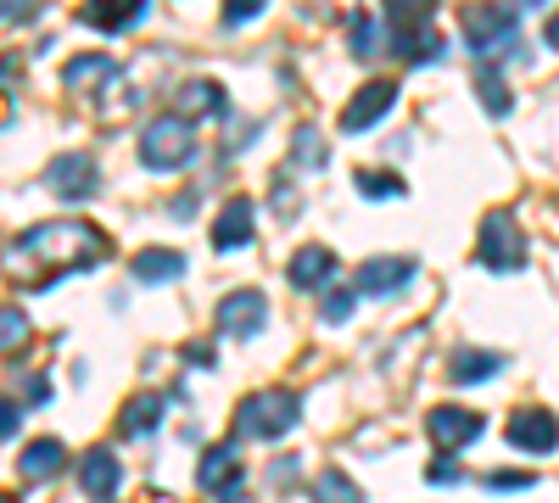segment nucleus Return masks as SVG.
Returning <instances> with one entry per match:
<instances>
[{"label": "nucleus", "instance_id": "c85d7f7f", "mask_svg": "<svg viewBox=\"0 0 559 503\" xmlns=\"http://www.w3.org/2000/svg\"><path fill=\"white\" fill-rule=\"evenodd\" d=\"M481 487H487V492H532L537 476H526V470H487Z\"/></svg>", "mask_w": 559, "mask_h": 503}, {"label": "nucleus", "instance_id": "423d86ee", "mask_svg": "<svg viewBox=\"0 0 559 503\" xmlns=\"http://www.w3.org/2000/svg\"><path fill=\"white\" fill-rule=\"evenodd\" d=\"M197 487H202L207 498H218V503H247V487H241V447H236V442L202 447Z\"/></svg>", "mask_w": 559, "mask_h": 503}, {"label": "nucleus", "instance_id": "9d476101", "mask_svg": "<svg viewBox=\"0 0 559 503\" xmlns=\"http://www.w3.org/2000/svg\"><path fill=\"white\" fill-rule=\"evenodd\" d=\"M392 101H397V79H369L358 96L342 107V129L347 134H364V129H376L386 112H392Z\"/></svg>", "mask_w": 559, "mask_h": 503}, {"label": "nucleus", "instance_id": "c756f323", "mask_svg": "<svg viewBox=\"0 0 559 503\" xmlns=\"http://www.w3.org/2000/svg\"><path fill=\"white\" fill-rule=\"evenodd\" d=\"M386 12H392V23H426L437 12V0H386Z\"/></svg>", "mask_w": 559, "mask_h": 503}, {"label": "nucleus", "instance_id": "cd10ccee", "mask_svg": "<svg viewBox=\"0 0 559 503\" xmlns=\"http://www.w3.org/2000/svg\"><path fill=\"white\" fill-rule=\"evenodd\" d=\"M347 45H353V57H376L381 51V23L369 12H353L347 17Z\"/></svg>", "mask_w": 559, "mask_h": 503}, {"label": "nucleus", "instance_id": "f3484780", "mask_svg": "<svg viewBox=\"0 0 559 503\" xmlns=\"http://www.w3.org/2000/svg\"><path fill=\"white\" fill-rule=\"evenodd\" d=\"M331 274H336V252H331V247H297L292 263H286V280H292L297 291L331 286Z\"/></svg>", "mask_w": 559, "mask_h": 503}, {"label": "nucleus", "instance_id": "4c0bfd02", "mask_svg": "<svg viewBox=\"0 0 559 503\" xmlns=\"http://www.w3.org/2000/svg\"><path fill=\"white\" fill-rule=\"evenodd\" d=\"M543 39H548V45H554V51H559V17H554V23L543 28Z\"/></svg>", "mask_w": 559, "mask_h": 503}, {"label": "nucleus", "instance_id": "473e14b6", "mask_svg": "<svg viewBox=\"0 0 559 503\" xmlns=\"http://www.w3.org/2000/svg\"><path fill=\"white\" fill-rule=\"evenodd\" d=\"M263 7H269V0H224V28H241V23H252Z\"/></svg>", "mask_w": 559, "mask_h": 503}, {"label": "nucleus", "instance_id": "f704fd0d", "mask_svg": "<svg viewBox=\"0 0 559 503\" xmlns=\"http://www.w3.org/2000/svg\"><path fill=\"white\" fill-rule=\"evenodd\" d=\"M17 415H23V408H17V397H0V442H7V436H17Z\"/></svg>", "mask_w": 559, "mask_h": 503}, {"label": "nucleus", "instance_id": "7ed1b4c3", "mask_svg": "<svg viewBox=\"0 0 559 503\" xmlns=\"http://www.w3.org/2000/svg\"><path fill=\"white\" fill-rule=\"evenodd\" d=\"M140 163H146L152 173H174V168H191L197 163V123L191 118H152L146 129H140Z\"/></svg>", "mask_w": 559, "mask_h": 503}, {"label": "nucleus", "instance_id": "6ab92c4d", "mask_svg": "<svg viewBox=\"0 0 559 503\" xmlns=\"http://www.w3.org/2000/svg\"><path fill=\"white\" fill-rule=\"evenodd\" d=\"M163 415H168V397H163V392H140V397L123 403L118 431H123V436H152V431L163 426Z\"/></svg>", "mask_w": 559, "mask_h": 503}, {"label": "nucleus", "instance_id": "a211bd4d", "mask_svg": "<svg viewBox=\"0 0 559 503\" xmlns=\"http://www.w3.org/2000/svg\"><path fill=\"white\" fill-rule=\"evenodd\" d=\"M174 112L179 118H224L229 112V96H224V84L213 79H191V84H179V96H174Z\"/></svg>", "mask_w": 559, "mask_h": 503}, {"label": "nucleus", "instance_id": "a878e982", "mask_svg": "<svg viewBox=\"0 0 559 503\" xmlns=\"http://www.w3.org/2000/svg\"><path fill=\"white\" fill-rule=\"evenodd\" d=\"M476 96H481V107H487L492 118H503L509 107H515V96H509V84H503L498 68H481V73H476Z\"/></svg>", "mask_w": 559, "mask_h": 503}, {"label": "nucleus", "instance_id": "ddd939ff", "mask_svg": "<svg viewBox=\"0 0 559 503\" xmlns=\"http://www.w3.org/2000/svg\"><path fill=\"white\" fill-rule=\"evenodd\" d=\"M79 487L90 503H112L123 492V465H118V453L112 447H90L84 459H79Z\"/></svg>", "mask_w": 559, "mask_h": 503}, {"label": "nucleus", "instance_id": "412c9836", "mask_svg": "<svg viewBox=\"0 0 559 503\" xmlns=\"http://www.w3.org/2000/svg\"><path fill=\"white\" fill-rule=\"evenodd\" d=\"M392 51H397L403 62H431V57H442V34L426 28V23H397Z\"/></svg>", "mask_w": 559, "mask_h": 503}, {"label": "nucleus", "instance_id": "f257e3e1", "mask_svg": "<svg viewBox=\"0 0 559 503\" xmlns=\"http://www.w3.org/2000/svg\"><path fill=\"white\" fill-rule=\"evenodd\" d=\"M107 252H112V241L96 230V224H84V218H51V224L23 230L7 247L0 274H7L17 291H45V286L68 280V274H79V268L107 263Z\"/></svg>", "mask_w": 559, "mask_h": 503}, {"label": "nucleus", "instance_id": "2eb2a0df", "mask_svg": "<svg viewBox=\"0 0 559 503\" xmlns=\"http://www.w3.org/2000/svg\"><path fill=\"white\" fill-rule=\"evenodd\" d=\"M62 465H68V447H62L57 436H39V442H28V447L17 453V476H23V487H45V481H57V476H62Z\"/></svg>", "mask_w": 559, "mask_h": 503}, {"label": "nucleus", "instance_id": "dca6fc26", "mask_svg": "<svg viewBox=\"0 0 559 503\" xmlns=\"http://www.w3.org/2000/svg\"><path fill=\"white\" fill-rule=\"evenodd\" d=\"M146 7H152V0H84L79 17L90 28H102V34H129L140 17H146Z\"/></svg>", "mask_w": 559, "mask_h": 503}, {"label": "nucleus", "instance_id": "c9c22d12", "mask_svg": "<svg viewBox=\"0 0 559 503\" xmlns=\"http://www.w3.org/2000/svg\"><path fill=\"white\" fill-rule=\"evenodd\" d=\"M23 403H51V381H45V375H28V381H23Z\"/></svg>", "mask_w": 559, "mask_h": 503}, {"label": "nucleus", "instance_id": "0eeeda50", "mask_svg": "<svg viewBox=\"0 0 559 503\" xmlns=\"http://www.w3.org/2000/svg\"><path fill=\"white\" fill-rule=\"evenodd\" d=\"M503 436H509V447L548 459V453L559 447V415H554V408H515L509 426H503Z\"/></svg>", "mask_w": 559, "mask_h": 503}, {"label": "nucleus", "instance_id": "7c9ffc66", "mask_svg": "<svg viewBox=\"0 0 559 503\" xmlns=\"http://www.w3.org/2000/svg\"><path fill=\"white\" fill-rule=\"evenodd\" d=\"M353 308H358V291L347 286V291H324V319H331V325H342V319H353Z\"/></svg>", "mask_w": 559, "mask_h": 503}, {"label": "nucleus", "instance_id": "bb28decb", "mask_svg": "<svg viewBox=\"0 0 559 503\" xmlns=\"http://www.w3.org/2000/svg\"><path fill=\"white\" fill-rule=\"evenodd\" d=\"M292 163H297L302 173H319V168H324V134H319V129L302 123V129L292 134Z\"/></svg>", "mask_w": 559, "mask_h": 503}, {"label": "nucleus", "instance_id": "9b49d317", "mask_svg": "<svg viewBox=\"0 0 559 503\" xmlns=\"http://www.w3.org/2000/svg\"><path fill=\"white\" fill-rule=\"evenodd\" d=\"M45 185H51L62 202H84V196H96V185H102V168L90 163L84 152H68V157H57L51 168H45Z\"/></svg>", "mask_w": 559, "mask_h": 503}, {"label": "nucleus", "instance_id": "aec40b11", "mask_svg": "<svg viewBox=\"0 0 559 503\" xmlns=\"http://www.w3.org/2000/svg\"><path fill=\"white\" fill-rule=\"evenodd\" d=\"M62 79H68V89H79V96H84V89L96 96V89L118 84V62H112V57H102V51H96V57H73Z\"/></svg>", "mask_w": 559, "mask_h": 503}, {"label": "nucleus", "instance_id": "393cba45", "mask_svg": "<svg viewBox=\"0 0 559 503\" xmlns=\"http://www.w3.org/2000/svg\"><path fill=\"white\" fill-rule=\"evenodd\" d=\"M313 503H364V487L347 481L342 470H324L313 476Z\"/></svg>", "mask_w": 559, "mask_h": 503}, {"label": "nucleus", "instance_id": "ea45409f", "mask_svg": "<svg viewBox=\"0 0 559 503\" xmlns=\"http://www.w3.org/2000/svg\"><path fill=\"white\" fill-rule=\"evenodd\" d=\"M0 503H17V498H12V492H0Z\"/></svg>", "mask_w": 559, "mask_h": 503}, {"label": "nucleus", "instance_id": "1a4fd4ad", "mask_svg": "<svg viewBox=\"0 0 559 503\" xmlns=\"http://www.w3.org/2000/svg\"><path fill=\"white\" fill-rule=\"evenodd\" d=\"M426 431H431V442H437L442 453H459V447H471V442L487 431V420L476 415V408L442 403V408H431V415H426Z\"/></svg>", "mask_w": 559, "mask_h": 503}, {"label": "nucleus", "instance_id": "4be33fe9", "mask_svg": "<svg viewBox=\"0 0 559 503\" xmlns=\"http://www.w3.org/2000/svg\"><path fill=\"white\" fill-rule=\"evenodd\" d=\"M179 274H185V258L168 252V247L134 252V280H140V286H163V280H179Z\"/></svg>", "mask_w": 559, "mask_h": 503}, {"label": "nucleus", "instance_id": "4468645a", "mask_svg": "<svg viewBox=\"0 0 559 503\" xmlns=\"http://www.w3.org/2000/svg\"><path fill=\"white\" fill-rule=\"evenodd\" d=\"M252 236H258L252 202H247V196H229L224 213L213 218V247H218V252H241V247H252Z\"/></svg>", "mask_w": 559, "mask_h": 503}, {"label": "nucleus", "instance_id": "f8f14e48", "mask_svg": "<svg viewBox=\"0 0 559 503\" xmlns=\"http://www.w3.org/2000/svg\"><path fill=\"white\" fill-rule=\"evenodd\" d=\"M408 280H414V258L386 252V258H369V263H358V280H353V291H364V297H397Z\"/></svg>", "mask_w": 559, "mask_h": 503}, {"label": "nucleus", "instance_id": "e433bc0d", "mask_svg": "<svg viewBox=\"0 0 559 503\" xmlns=\"http://www.w3.org/2000/svg\"><path fill=\"white\" fill-rule=\"evenodd\" d=\"M0 17H7V23L12 17H28V0H0Z\"/></svg>", "mask_w": 559, "mask_h": 503}, {"label": "nucleus", "instance_id": "5701e85b", "mask_svg": "<svg viewBox=\"0 0 559 503\" xmlns=\"http://www.w3.org/2000/svg\"><path fill=\"white\" fill-rule=\"evenodd\" d=\"M498 370H503V352H487V347H459V352H453V381H459V386L492 381Z\"/></svg>", "mask_w": 559, "mask_h": 503}, {"label": "nucleus", "instance_id": "20e7f679", "mask_svg": "<svg viewBox=\"0 0 559 503\" xmlns=\"http://www.w3.org/2000/svg\"><path fill=\"white\" fill-rule=\"evenodd\" d=\"M464 45L471 51H481V57H503L509 45H515L521 34H515V12L509 7H492V0H476V7H464Z\"/></svg>", "mask_w": 559, "mask_h": 503}, {"label": "nucleus", "instance_id": "58836bf2", "mask_svg": "<svg viewBox=\"0 0 559 503\" xmlns=\"http://www.w3.org/2000/svg\"><path fill=\"white\" fill-rule=\"evenodd\" d=\"M521 7H548V0H521Z\"/></svg>", "mask_w": 559, "mask_h": 503}, {"label": "nucleus", "instance_id": "6e6552de", "mask_svg": "<svg viewBox=\"0 0 559 503\" xmlns=\"http://www.w3.org/2000/svg\"><path fill=\"white\" fill-rule=\"evenodd\" d=\"M213 319H218V331H224L229 342H252V336L269 325V297L252 291V286H247V291H229Z\"/></svg>", "mask_w": 559, "mask_h": 503}, {"label": "nucleus", "instance_id": "2f4dec72", "mask_svg": "<svg viewBox=\"0 0 559 503\" xmlns=\"http://www.w3.org/2000/svg\"><path fill=\"white\" fill-rule=\"evenodd\" d=\"M358 191L364 196H403V179H392V173H358Z\"/></svg>", "mask_w": 559, "mask_h": 503}, {"label": "nucleus", "instance_id": "39448f33", "mask_svg": "<svg viewBox=\"0 0 559 503\" xmlns=\"http://www.w3.org/2000/svg\"><path fill=\"white\" fill-rule=\"evenodd\" d=\"M476 258H481V268H492V274H515V268L526 263V241H521L515 213H509V207H492V213L481 218V247H476Z\"/></svg>", "mask_w": 559, "mask_h": 503}, {"label": "nucleus", "instance_id": "f03ea898", "mask_svg": "<svg viewBox=\"0 0 559 503\" xmlns=\"http://www.w3.org/2000/svg\"><path fill=\"white\" fill-rule=\"evenodd\" d=\"M302 420V397L292 386H269V392H247L236 403V420H229V431H236V442H286Z\"/></svg>", "mask_w": 559, "mask_h": 503}, {"label": "nucleus", "instance_id": "b1692460", "mask_svg": "<svg viewBox=\"0 0 559 503\" xmlns=\"http://www.w3.org/2000/svg\"><path fill=\"white\" fill-rule=\"evenodd\" d=\"M28 342H34L28 313H23L17 302H0V352H7V358H17V352H28Z\"/></svg>", "mask_w": 559, "mask_h": 503}, {"label": "nucleus", "instance_id": "72a5a7b5", "mask_svg": "<svg viewBox=\"0 0 559 503\" xmlns=\"http://www.w3.org/2000/svg\"><path fill=\"white\" fill-rule=\"evenodd\" d=\"M426 481H431V487H459V481H464V470H459V459H453V453H442V459H431Z\"/></svg>", "mask_w": 559, "mask_h": 503}]
</instances>
